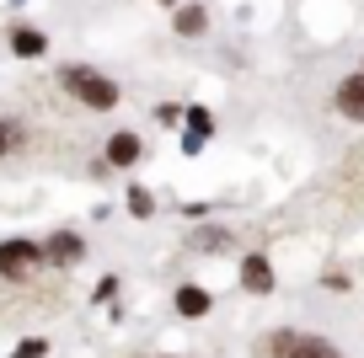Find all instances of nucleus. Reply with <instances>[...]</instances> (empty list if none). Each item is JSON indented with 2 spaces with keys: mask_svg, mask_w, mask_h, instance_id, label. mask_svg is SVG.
Wrapping results in <instances>:
<instances>
[{
  "mask_svg": "<svg viewBox=\"0 0 364 358\" xmlns=\"http://www.w3.org/2000/svg\"><path fill=\"white\" fill-rule=\"evenodd\" d=\"M59 86H65L80 107H91V112H113L118 107V86L107 75H97L91 65H65L59 70Z\"/></svg>",
  "mask_w": 364,
  "mask_h": 358,
  "instance_id": "f257e3e1",
  "label": "nucleus"
},
{
  "mask_svg": "<svg viewBox=\"0 0 364 358\" xmlns=\"http://www.w3.org/2000/svg\"><path fill=\"white\" fill-rule=\"evenodd\" d=\"M43 268V246L38 241H0V278H33Z\"/></svg>",
  "mask_w": 364,
  "mask_h": 358,
  "instance_id": "f03ea898",
  "label": "nucleus"
},
{
  "mask_svg": "<svg viewBox=\"0 0 364 358\" xmlns=\"http://www.w3.org/2000/svg\"><path fill=\"white\" fill-rule=\"evenodd\" d=\"M80 257H86V241H80L75 230H48V241H43V262L48 268H75Z\"/></svg>",
  "mask_w": 364,
  "mask_h": 358,
  "instance_id": "7ed1b4c3",
  "label": "nucleus"
},
{
  "mask_svg": "<svg viewBox=\"0 0 364 358\" xmlns=\"http://www.w3.org/2000/svg\"><path fill=\"white\" fill-rule=\"evenodd\" d=\"M332 107H338L343 118H353V124H364V75L338 80V91H332Z\"/></svg>",
  "mask_w": 364,
  "mask_h": 358,
  "instance_id": "20e7f679",
  "label": "nucleus"
},
{
  "mask_svg": "<svg viewBox=\"0 0 364 358\" xmlns=\"http://www.w3.org/2000/svg\"><path fill=\"white\" fill-rule=\"evenodd\" d=\"M241 289L247 294H273V262L262 257V251L241 257Z\"/></svg>",
  "mask_w": 364,
  "mask_h": 358,
  "instance_id": "39448f33",
  "label": "nucleus"
},
{
  "mask_svg": "<svg viewBox=\"0 0 364 358\" xmlns=\"http://www.w3.org/2000/svg\"><path fill=\"white\" fill-rule=\"evenodd\" d=\"M139 150H145V145H139V134H134V129H118V134L107 139L102 166H118V171H124V166H134V161H139Z\"/></svg>",
  "mask_w": 364,
  "mask_h": 358,
  "instance_id": "423d86ee",
  "label": "nucleus"
},
{
  "mask_svg": "<svg viewBox=\"0 0 364 358\" xmlns=\"http://www.w3.org/2000/svg\"><path fill=\"white\" fill-rule=\"evenodd\" d=\"M182 118H188V134H182V150H188V156H198V150L209 145V129H215V112H209V107H188Z\"/></svg>",
  "mask_w": 364,
  "mask_h": 358,
  "instance_id": "0eeeda50",
  "label": "nucleus"
},
{
  "mask_svg": "<svg viewBox=\"0 0 364 358\" xmlns=\"http://www.w3.org/2000/svg\"><path fill=\"white\" fill-rule=\"evenodd\" d=\"M284 358H343V347L327 342V337H300L295 332V342L284 347Z\"/></svg>",
  "mask_w": 364,
  "mask_h": 358,
  "instance_id": "6e6552de",
  "label": "nucleus"
},
{
  "mask_svg": "<svg viewBox=\"0 0 364 358\" xmlns=\"http://www.w3.org/2000/svg\"><path fill=\"white\" fill-rule=\"evenodd\" d=\"M209 289H198V283H182L177 289V315H188V321H198V315H209Z\"/></svg>",
  "mask_w": 364,
  "mask_h": 358,
  "instance_id": "1a4fd4ad",
  "label": "nucleus"
},
{
  "mask_svg": "<svg viewBox=\"0 0 364 358\" xmlns=\"http://www.w3.org/2000/svg\"><path fill=\"white\" fill-rule=\"evenodd\" d=\"M11 54L16 59H38V54H48V38L38 33V27H11Z\"/></svg>",
  "mask_w": 364,
  "mask_h": 358,
  "instance_id": "9d476101",
  "label": "nucleus"
},
{
  "mask_svg": "<svg viewBox=\"0 0 364 358\" xmlns=\"http://www.w3.org/2000/svg\"><path fill=\"white\" fill-rule=\"evenodd\" d=\"M171 27H177L182 38H204V27H209V11H204V6H177Z\"/></svg>",
  "mask_w": 364,
  "mask_h": 358,
  "instance_id": "9b49d317",
  "label": "nucleus"
},
{
  "mask_svg": "<svg viewBox=\"0 0 364 358\" xmlns=\"http://www.w3.org/2000/svg\"><path fill=\"white\" fill-rule=\"evenodd\" d=\"M124 203H129V214H134V219H150V214H156V198H150L145 188H129Z\"/></svg>",
  "mask_w": 364,
  "mask_h": 358,
  "instance_id": "f8f14e48",
  "label": "nucleus"
},
{
  "mask_svg": "<svg viewBox=\"0 0 364 358\" xmlns=\"http://www.w3.org/2000/svg\"><path fill=\"white\" fill-rule=\"evenodd\" d=\"M193 246H198V251H225V246H230V230H215V224H209L204 235H193Z\"/></svg>",
  "mask_w": 364,
  "mask_h": 358,
  "instance_id": "ddd939ff",
  "label": "nucleus"
},
{
  "mask_svg": "<svg viewBox=\"0 0 364 358\" xmlns=\"http://www.w3.org/2000/svg\"><path fill=\"white\" fill-rule=\"evenodd\" d=\"M48 353V337H27V342H16L11 358H43Z\"/></svg>",
  "mask_w": 364,
  "mask_h": 358,
  "instance_id": "4468645a",
  "label": "nucleus"
},
{
  "mask_svg": "<svg viewBox=\"0 0 364 358\" xmlns=\"http://www.w3.org/2000/svg\"><path fill=\"white\" fill-rule=\"evenodd\" d=\"M6 145H11V129H6V124H0V156H6Z\"/></svg>",
  "mask_w": 364,
  "mask_h": 358,
  "instance_id": "2eb2a0df",
  "label": "nucleus"
},
{
  "mask_svg": "<svg viewBox=\"0 0 364 358\" xmlns=\"http://www.w3.org/2000/svg\"><path fill=\"white\" fill-rule=\"evenodd\" d=\"M166 6H177V0H166Z\"/></svg>",
  "mask_w": 364,
  "mask_h": 358,
  "instance_id": "dca6fc26",
  "label": "nucleus"
}]
</instances>
